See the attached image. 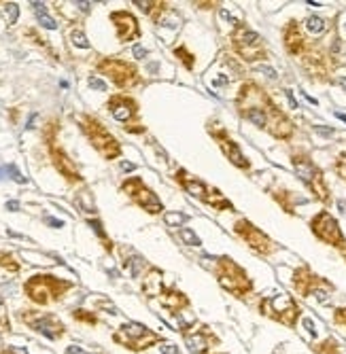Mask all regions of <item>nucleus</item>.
I'll return each instance as SVG.
<instances>
[{
    "instance_id": "1",
    "label": "nucleus",
    "mask_w": 346,
    "mask_h": 354,
    "mask_svg": "<svg viewBox=\"0 0 346 354\" xmlns=\"http://www.w3.org/2000/svg\"><path fill=\"white\" fill-rule=\"evenodd\" d=\"M236 111L244 121L266 129L276 140H291L295 134L293 121L285 115L270 93L255 81H244L236 96Z\"/></svg>"
},
{
    "instance_id": "2",
    "label": "nucleus",
    "mask_w": 346,
    "mask_h": 354,
    "mask_svg": "<svg viewBox=\"0 0 346 354\" xmlns=\"http://www.w3.org/2000/svg\"><path fill=\"white\" fill-rule=\"evenodd\" d=\"M212 274L221 285V289L228 291L236 299H246L248 295H253V291H255V285H253V280L248 278L246 269L242 265H238L228 255H221L214 259Z\"/></svg>"
},
{
    "instance_id": "3",
    "label": "nucleus",
    "mask_w": 346,
    "mask_h": 354,
    "mask_svg": "<svg viewBox=\"0 0 346 354\" xmlns=\"http://www.w3.org/2000/svg\"><path fill=\"white\" fill-rule=\"evenodd\" d=\"M257 312L287 329H295L297 321L302 318V308L297 305L293 295H287V293H276V295L261 297L257 301Z\"/></svg>"
},
{
    "instance_id": "4",
    "label": "nucleus",
    "mask_w": 346,
    "mask_h": 354,
    "mask_svg": "<svg viewBox=\"0 0 346 354\" xmlns=\"http://www.w3.org/2000/svg\"><path fill=\"white\" fill-rule=\"evenodd\" d=\"M73 289V282L55 278L51 274H37L26 280L23 285V293L26 297L37 303V305H49V303H57L64 299V295Z\"/></svg>"
},
{
    "instance_id": "5",
    "label": "nucleus",
    "mask_w": 346,
    "mask_h": 354,
    "mask_svg": "<svg viewBox=\"0 0 346 354\" xmlns=\"http://www.w3.org/2000/svg\"><path fill=\"white\" fill-rule=\"evenodd\" d=\"M230 43H232L234 53L248 64L268 60V47H266L264 39H261L253 28H248L244 21L234 23V28L230 32Z\"/></svg>"
},
{
    "instance_id": "6",
    "label": "nucleus",
    "mask_w": 346,
    "mask_h": 354,
    "mask_svg": "<svg viewBox=\"0 0 346 354\" xmlns=\"http://www.w3.org/2000/svg\"><path fill=\"white\" fill-rule=\"evenodd\" d=\"M291 163H293L295 174L300 176V181L310 189V193H314V197L319 199V202L329 204L331 193H329V187H327V181H325V174L312 161V157L304 151H293L291 153Z\"/></svg>"
},
{
    "instance_id": "7",
    "label": "nucleus",
    "mask_w": 346,
    "mask_h": 354,
    "mask_svg": "<svg viewBox=\"0 0 346 354\" xmlns=\"http://www.w3.org/2000/svg\"><path fill=\"white\" fill-rule=\"evenodd\" d=\"M113 341H117L119 346L128 348L130 352H145L153 346L166 344L164 335H160L158 331H153L147 325H140L134 321H128L113 333Z\"/></svg>"
},
{
    "instance_id": "8",
    "label": "nucleus",
    "mask_w": 346,
    "mask_h": 354,
    "mask_svg": "<svg viewBox=\"0 0 346 354\" xmlns=\"http://www.w3.org/2000/svg\"><path fill=\"white\" fill-rule=\"evenodd\" d=\"M176 331L183 335L185 346L192 354H225V352H219L221 348L219 335L204 323H196V321L189 325L178 323Z\"/></svg>"
},
{
    "instance_id": "9",
    "label": "nucleus",
    "mask_w": 346,
    "mask_h": 354,
    "mask_svg": "<svg viewBox=\"0 0 346 354\" xmlns=\"http://www.w3.org/2000/svg\"><path fill=\"white\" fill-rule=\"evenodd\" d=\"M291 285H293V291L304 299L317 297L319 301H327L331 297V293H336V287L327 278L314 274L308 265H300L293 269Z\"/></svg>"
},
{
    "instance_id": "10",
    "label": "nucleus",
    "mask_w": 346,
    "mask_h": 354,
    "mask_svg": "<svg viewBox=\"0 0 346 354\" xmlns=\"http://www.w3.org/2000/svg\"><path fill=\"white\" fill-rule=\"evenodd\" d=\"M81 129L83 134L87 136V140L91 143V147L96 149L104 159H115L121 155V145H119V140L106 129L96 117L91 115H81Z\"/></svg>"
},
{
    "instance_id": "11",
    "label": "nucleus",
    "mask_w": 346,
    "mask_h": 354,
    "mask_svg": "<svg viewBox=\"0 0 346 354\" xmlns=\"http://www.w3.org/2000/svg\"><path fill=\"white\" fill-rule=\"evenodd\" d=\"M17 318L26 325L28 329H32L34 333H41L47 339H59L66 335V325L59 321L55 314L49 312H41V310H19Z\"/></svg>"
},
{
    "instance_id": "12",
    "label": "nucleus",
    "mask_w": 346,
    "mask_h": 354,
    "mask_svg": "<svg viewBox=\"0 0 346 354\" xmlns=\"http://www.w3.org/2000/svg\"><path fill=\"white\" fill-rule=\"evenodd\" d=\"M234 233L240 238L250 251L259 257H272L278 251V244L274 242L268 233H264L257 225H253L248 219H240L234 223Z\"/></svg>"
},
{
    "instance_id": "13",
    "label": "nucleus",
    "mask_w": 346,
    "mask_h": 354,
    "mask_svg": "<svg viewBox=\"0 0 346 354\" xmlns=\"http://www.w3.org/2000/svg\"><path fill=\"white\" fill-rule=\"evenodd\" d=\"M121 191L132 199L138 208L149 212V215H162L164 212L162 199L158 197V193H155L151 187L145 185V181H142L140 176H130V179H125L121 183Z\"/></svg>"
},
{
    "instance_id": "14",
    "label": "nucleus",
    "mask_w": 346,
    "mask_h": 354,
    "mask_svg": "<svg viewBox=\"0 0 346 354\" xmlns=\"http://www.w3.org/2000/svg\"><path fill=\"white\" fill-rule=\"evenodd\" d=\"M98 70L121 89H132L142 83L136 66L125 60H119V57H104V60L98 62Z\"/></svg>"
},
{
    "instance_id": "15",
    "label": "nucleus",
    "mask_w": 346,
    "mask_h": 354,
    "mask_svg": "<svg viewBox=\"0 0 346 354\" xmlns=\"http://www.w3.org/2000/svg\"><path fill=\"white\" fill-rule=\"evenodd\" d=\"M310 231L314 233L317 240H321L327 246H333V249H344L346 246V238L340 229V223L329 210H321L310 219Z\"/></svg>"
},
{
    "instance_id": "16",
    "label": "nucleus",
    "mask_w": 346,
    "mask_h": 354,
    "mask_svg": "<svg viewBox=\"0 0 346 354\" xmlns=\"http://www.w3.org/2000/svg\"><path fill=\"white\" fill-rule=\"evenodd\" d=\"M208 134L214 138V143H217V147L221 149V153L225 157H228V161L232 163V166H236L238 170H244L248 172L250 170V161L246 159V155L240 151V147H238V143L230 136V132L225 129L223 125H208Z\"/></svg>"
},
{
    "instance_id": "17",
    "label": "nucleus",
    "mask_w": 346,
    "mask_h": 354,
    "mask_svg": "<svg viewBox=\"0 0 346 354\" xmlns=\"http://www.w3.org/2000/svg\"><path fill=\"white\" fill-rule=\"evenodd\" d=\"M106 109H109V113L115 117L117 121L125 123V127L132 121L138 123V113H140L138 102L134 98L125 96V93H115V96L106 102Z\"/></svg>"
},
{
    "instance_id": "18",
    "label": "nucleus",
    "mask_w": 346,
    "mask_h": 354,
    "mask_svg": "<svg viewBox=\"0 0 346 354\" xmlns=\"http://www.w3.org/2000/svg\"><path fill=\"white\" fill-rule=\"evenodd\" d=\"M160 303L162 308L168 312L170 316H181L185 310L192 308V301H189V297L178 291L176 287H162L160 291Z\"/></svg>"
},
{
    "instance_id": "19",
    "label": "nucleus",
    "mask_w": 346,
    "mask_h": 354,
    "mask_svg": "<svg viewBox=\"0 0 346 354\" xmlns=\"http://www.w3.org/2000/svg\"><path fill=\"white\" fill-rule=\"evenodd\" d=\"M282 43H285V49H287L289 55L293 57H302L308 49V43H306V37L300 28V23L295 19L287 21V26L282 28Z\"/></svg>"
},
{
    "instance_id": "20",
    "label": "nucleus",
    "mask_w": 346,
    "mask_h": 354,
    "mask_svg": "<svg viewBox=\"0 0 346 354\" xmlns=\"http://www.w3.org/2000/svg\"><path fill=\"white\" fill-rule=\"evenodd\" d=\"M172 179L176 181V185L183 189V191H187L192 197H198L200 202H206L208 199V193H210V187L202 181V179H198V176H194V174H189L185 168H181V170H176L174 172V176Z\"/></svg>"
},
{
    "instance_id": "21",
    "label": "nucleus",
    "mask_w": 346,
    "mask_h": 354,
    "mask_svg": "<svg viewBox=\"0 0 346 354\" xmlns=\"http://www.w3.org/2000/svg\"><path fill=\"white\" fill-rule=\"evenodd\" d=\"M111 21L115 23L117 39L121 41V43H128V41L140 37L138 19L130 13V11H115V13H111Z\"/></svg>"
},
{
    "instance_id": "22",
    "label": "nucleus",
    "mask_w": 346,
    "mask_h": 354,
    "mask_svg": "<svg viewBox=\"0 0 346 354\" xmlns=\"http://www.w3.org/2000/svg\"><path fill=\"white\" fill-rule=\"evenodd\" d=\"M51 159H53L55 170H57L59 174H62L68 183H81V174H79V170L75 168V163L68 159V155H66V153H64L62 149L51 147Z\"/></svg>"
},
{
    "instance_id": "23",
    "label": "nucleus",
    "mask_w": 346,
    "mask_h": 354,
    "mask_svg": "<svg viewBox=\"0 0 346 354\" xmlns=\"http://www.w3.org/2000/svg\"><path fill=\"white\" fill-rule=\"evenodd\" d=\"M272 197L278 202V206L287 212V215H295V206L304 202L302 197H297L293 191H287V189H274L272 191Z\"/></svg>"
},
{
    "instance_id": "24",
    "label": "nucleus",
    "mask_w": 346,
    "mask_h": 354,
    "mask_svg": "<svg viewBox=\"0 0 346 354\" xmlns=\"http://www.w3.org/2000/svg\"><path fill=\"white\" fill-rule=\"evenodd\" d=\"M134 5L142 11V13H147L153 19V23H160L162 15L168 11V5L166 3H142V0H134Z\"/></svg>"
},
{
    "instance_id": "25",
    "label": "nucleus",
    "mask_w": 346,
    "mask_h": 354,
    "mask_svg": "<svg viewBox=\"0 0 346 354\" xmlns=\"http://www.w3.org/2000/svg\"><path fill=\"white\" fill-rule=\"evenodd\" d=\"M204 204H208L210 208H214V210H219V212H228V210H236L234 208V204L230 202V199L228 197H225L221 191H219V189H212L210 187V193H208V199H206V202Z\"/></svg>"
},
{
    "instance_id": "26",
    "label": "nucleus",
    "mask_w": 346,
    "mask_h": 354,
    "mask_svg": "<svg viewBox=\"0 0 346 354\" xmlns=\"http://www.w3.org/2000/svg\"><path fill=\"white\" fill-rule=\"evenodd\" d=\"M310 350H312L314 354H342L340 344L333 337H327L323 341H317V344L310 346Z\"/></svg>"
},
{
    "instance_id": "27",
    "label": "nucleus",
    "mask_w": 346,
    "mask_h": 354,
    "mask_svg": "<svg viewBox=\"0 0 346 354\" xmlns=\"http://www.w3.org/2000/svg\"><path fill=\"white\" fill-rule=\"evenodd\" d=\"M174 55H176V60L181 62L187 70H194V66H196V55L187 49L185 45H181V47H174Z\"/></svg>"
},
{
    "instance_id": "28",
    "label": "nucleus",
    "mask_w": 346,
    "mask_h": 354,
    "mask_svg": "<svg viewBox=\"0 0 346 354\" xmlns=\"http://www.w3.org/2000/svg\"><path fill=\"white\" fill-rule=\"evenodd\" d=\"M32 9H34V13H37V17H39V21H41L43 28H47V30H55V28H57L55 19H51L49 15H47V11H45V5H43V3H32Z\"/></svg>"
},
{
    "instance_id": "29",
    "label": "nucleus",
    "mask_w": 346,
    "mask_h": 354,
    "mask_svg": "<svg viewBox=\"0 0 346 354\" xmlns=\"http://www.w3.org/2000/svg\"><path fill=\"white\" fill-rule=\"evenodd\" d=\"M304 26H306L308 32H312V34H323L325 32V19L319 17V15H310V17H306Z\"/></svg>"
},
{
    "instance_id": "30",
    "label": "nucleus",
    "mask_w": 346,
    "mask_h": 354,
    "mask_svg": "<svg viewBox=\"0 0 346 354\" xmlns=\"http://www.w3.org/2000/svg\"><path fill=\"white\" fill-rule=\"evenodd\" d=\"M73 314V318L77 323H85V325H89V327H96L100 321H98V316L93 314V312H87V310H73L70 312Z\"/></svg>"
},
{
    "instance_id": "31",
    "label": "nucleus",
    "mask_w": 346,
    "mask_h": 354,
    "mask_svg": "<svg viewBox=\"0 0 346 354\" xmlns=\"http://www.w3.org/2000/svg\"><path fill=\"white\" fill-rule=\"evenodd\" d=\"M87 225H89V227H91L93 231L98 233V238H100V240L104 242V249L111 253V251H113V242L109 240V235L104 233V229H102V223H100V221H96V219H89V221H87Z\"/></svg>"
},
{
    "instance_id": "32",
    "label": "nucleus",
    "mask_w": 346,
    "mask_h": 354,
    "mask_svg": "<svg viewBox=\"0 0 346 354\" xmlns=\"http://www.w3.org/2000/svg\"><path fill=\"white\" fill-rule=\"evenodd\" d=\"M0 267H5L11 274H17L19 271V263L13 259V255H9V253H0Z\"/></svg>"
},
{
    "instance_id": "33",
    "label": "nucleus",
    "mask_w": 346,
    "mask_h": 354,
    "mask_svg": "<svg viewBox=\"0 0 346 354\" xmlns=\"http://www.w3.org/2000/svg\"><path fill=\"white\" fill-rule=\"evenodd\" d=\"M331 321H333V325H336V327H340V329H344V331H346V305L333 310Z\"/></svg>"
},
{
    "instance_id": "34",
    "label": "nucleus",
    "mask_w": 346,
    "mask_h": 354,
    "mask_svg": "<svg viewBox=\"0 0 346 354\" xmlns=\"http://www.w3.org/2000/svg\"><path fill=\"white\" fill-rule=\"evenodd\" d=\"M70 41H73V45L81 47V49H89V41H87V37L81 30H73V32H70Z\"/></svg>"
},
{
    "instance_id": "35",
    "label": "nucleus",
    "mask_w": 346,
    "mask_h": 354,
    "mask_svg": "<svg viewBox=\"0 0 346 354\" xmlns=\"http://www.w3.org/2000/svg\"><path fill=\"white\" fill-rule=\"evenodd\" d=\"M11 331V323H9V316H7V308H5V301L0 297V333H9Z\"/></svg>"
},
{
    "instance_id": "36",
    "label": "nucleus",
    "mask_w": 346,
    "mask_h": 354,
    "mask_svg": "<svg viewBox=\"0 0 346 354\" xmlns=\"http://www.w3.org/2000/svg\"><path fill=\"white\" fill-rule=\"evenodd\" d=\"M333 170L338 172V176L346 183V153H340L336 157V163H333Z\"/></svg>"
},
{
    "instance_id": "37",
    "label": "nucleus",
    "mask_w": 346,
    "mask_h": 354,
    "mask_svg": "<svg viewBox=\"0 0 346 354\" xmlns=\"http://www.w3.org/2000/svg\"><path fill=\"white\" fill-rule=\"evenodd\" d=\"M3 11H5V17H7V21H9V23H15V21H17V15H19V7H17L15 3H7Z\"/></svg>"
},
{
    "instance_id": "38",
    "label": "nucleus",
    "mask_w": 346,
    "mask_h": 354,
    "mask_svg": "<svg viewBox=\"0 0 346 354\" xmlns=\"http://www.w3.org/2000/svg\"><path fill=\"white\" fill-rule=\"evenodd\" d=\"M181 238L189 244V246H200V238L192 231V229H181Z\"/></svg>"
},
{
    "instance_id": "39",
    "label": "nucleus",
    "mask_w": 346,
    "mask_h": 354,
    "mask_svg": "<svg viewBox=\"0 0 346 354\" xmlns=\"http://www.w3.org/2000/svg\"><path fill=\"white\" fill-rule=\"evenodd\" d=\"M87 83H89V87H91V89L106 91V83H104V81H100V79H96V77H89V81H87Z\"/></svg>"
},
{
    "instance_id": "40",
    "label": "nucleus",
    "mask_w": 346,
    "mask_h": 354,
    "mask_svg": "<svg viewBox=\"0 0 346 354\" xmlns=\"http://www.w3.org/2000/svg\"><path fill=\"white\" fill-rule=\"evenodd\" d=\"M7 174H11V179H13L15 183H19V185H21V183H26V179H23V176L17 172L15 166H7Z\"/></svg>"
},
{
    "instance_id": "41",
    "label": "nucleus",
    "mask_w": 346,
    "mask_h": 354,
    "mask_svg": "<svg viewBox=\"0 0 346 354\" xmlns=\"http://www.w3.org/2000/svg\"><path fill=\"white\" fill-rule=\"evenodd\" d=\"M162 354H181V352H178V346L166 341V344H162Z\"/></svg>"
},
{
    "instance_id": "42",
    "label": "nucleus",
    "mask_w": 346,
    "mask_h": 354,
    "mask_svg": "<svg viewBox=\"0 0 346 354\" xmlns=\"http://www.w3.org/2000/svg\"><path fill=\"white\" fill-rule=\"evenodd\" d=\"M66 354H89V352H85L81 346H68L66 348Z\"/></svg>"
},
{
    "instance_id": "43",
    "label": "nucleus",
    "mask_w": 346,
    "mask_h": 354,
    "mask_svg": "<svg viewBox=\"0 0 346 354\" xmlns=\"http://www.w3.org/2000/svg\"><path fill=\"white\" fill-rule=\"evenodd\" d=\"M45 221H47V223H49V225H51V227H64V223H62V221H57V219H51V217H47Z\"/></svg>"
},
{
    "instance_id": "44",
    "label": "nucleus",
    "mask_w": 346,
    "mask_h": 354,
    "mask_svg": "<svg viewBox=\"0 0 346 354\" xmlns=\"http://www.w3.org/2000/svg\"><path fill=\"white\" fill-rule=\"evenodd\" d=\"M134 55L138 57V60H142V57H145V55H147V51H145V49H142V47H134Z\"/></svg>"
},
{
    "instance_id": "45",
    "label": "nucleus",
    "mask_w": 346,
    "mask_h": 354,
    "mask_svg": "<svg viewBox=\"0 0 346 354\" xmlns=\"http://www.w3.org/2000/svg\"><path fill=\"white\" fill-rule=\"evenodd\" d=\"M174 221H176V223H183V221H185V217H183V215H174V217H168V223H170V225H172Z\"/></svg>"
},
{
    "instance_id": "46",
    "label": "nucleus",
    "mask_w": 346,
    "mask_h": 354,
    "mask_svg": "<svg viewBox=\"0 0 346 354\" xmlns=\"http://www.w3.org/2000/svg\"><path fill=\"white\" fill-rule=\"evenodd\" d=\"M7 210L17 212V210H19V204H17V202H7Z\"/></svg>"
},
{
    "instance_id": "47",
    "label": "nucleus",
    "mask_w": 346,
    "mask_h": 354,
    "mask_svg": "<svg viewBox=\"0 0 346 354\" xmlns=\"http://www.w3.org/2000/svg\"><path fill=\"white\" fill-rule=\"evenodd\" d=\"M77 7H79L81 11H85V13H87V11L91 9V5H89V3H77Z\"/></svg>"
},
{
    "instance_id": "48",
    "label": "nucleus",
    "mask_w": 346,
    "mask_h": 354,
    "mask_svg": "<svg viewBox=\"0 0 346 354\" xmlns=\"http://www.w3.org/2000/svg\"><path fill=\"white\" fill-rule=\"evenodd\" d=\"M121 170H125V172H130V170H134V163H121Z\"/></svg>"
},
{
    "instance_id": "49",
    "label": "nucleus",
    "mask_w": 346,
    "mask_h": 354,
    "mask_svg": "<svg viewBox=\"0 0 346 354\" xmlns=\"http://www.w3.org/2000/svg\"><path fill=\"white\" fill-rule=\"evenodd\" d=\"M336 117H338V119H342V121L346 123V115H342V113H336Z\"/></svg>"
},
{
    "instance_id": "50",
    "label": "nucleus",
    "mask_w": 346,
    "mask_h": 354,
    "mask_svg": "<svg viewBox=\"0 0 346 354\" xmlns=\"http://www.w3.org/2000/svg\"><path fill=\"white\" fill-rule=\"evenodd\" d=\"M0 354H19V352H15V350H3Z\"/></svg>"
},
{
    "instance_id": "51",
    "label": "nucleus",
    "mask_w": 346,
    "mask_h": 354,
    "mask_svg": "<svg viewBox=\"0 0 346 354\" xmlns=\"http://www.w3.org/2000/svg\"><path fill=\"white\" fill-rule=\"evenodd\" d=\"M340 253H342V257H344V261H346V246H344V249H340Z\"/></svg>"
},
{
    "instance_id": "52",
    "label": "nucleus",
    "mask_w": 346,
    "mask_h": 354,
    "mask_svg": "<svg viewBox=\"0 0 346 354\" xmlns=\"http://www.w3.org/2000/svg\"><path fill=\"white\" fill-rule=\"evenodd\" d=\"M3 174H7V168H0V179H3Z\"/></svg>"
}]
</instances>
